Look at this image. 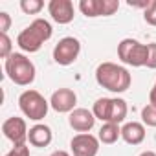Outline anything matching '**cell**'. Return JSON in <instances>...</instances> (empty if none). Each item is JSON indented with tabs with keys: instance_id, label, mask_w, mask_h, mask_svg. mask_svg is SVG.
Returning a JSON list of instances; mask_svg holds the SVG:
<instances>
[{
	"instance_id": "6da1fadb",
	"label": "cell",
	"mask_w": 156,
	"mask_h": 156,
	"mask_svg": "<svg viewBox=\"0 0 156 156\" xmlns=\"http://www.w3.org/2000/svg\"><path fill=\"white\" fill-rule=\"evenodd\" d=\"M96 81L99 87L107 88L108 92L114 94H121L127 92L130 88L132 77L129 73V70L121 64L116 62H101L96 68Z\"/></svg>"
},
{
	"instance_id": "7a4b0ae2",
	"label": "cell",
	"mask_w": 156,
	"mask_h": 156,
	"mask_svg": "<svg viewBox=\"0 0 156 156\" xmlns=\"http://www.w3.org/2000/svg\"><path fill=\"white\" fill-rule=\"evenodd\" d=\"M53 35V28L48 20L44 19H35L28 28H24L19 37H17V44L20 50L28 51V53H35L41 50V46L50 41Z\"/></svg>"
},
{
	"instance_id": "3957f363",
	"label": "cell",
	"mask_w": 156,
	"mask_h": 156,
	"mask_svg": "<svg viewBox=\"0 0 156 156\" xmlns=\"http://www.w3.org/2000/svg\"><path fill=\"white\" fill-rule=\"evenodd\" d=\"M4 68H6L8 77L19 87H28V85H31L35 81V73H37L35 64L22 53H15L13 51L6 59Z\"/></svg>"
},
{
	"instance_id": "277c9868",
	"label": "cell",
	"mask_w": 156,
	"mask_h": 156,
	"mask_svg": "<svg viewBox=\"0 0 156 156\" xmlns=\"http://www.w3.org/2000/svg\"><path fill=\"white\" fill-rule=\"evenodd\" d=\"M96 119H101L103 123H121L127 118V101L121 98H99L94 103L92 108Z\"/></svg>"
},
{
	"instance_id": "5b68a950",
	"label": "cell",
	"mask_w": 156,
	"mask_h": 156,
	"mask_svg": "<svg viewBox=\"0 0 156 156\" xmlns=\"http://www.w3.org/2000/svg\"><path fill=\"white\" fill-rule=\"evenodd\" d=\"M19 107L26 118H30L33 121H41L48 114L50 101H46L44 96L39 94L37 90H24L19 96Z\"/></svg>"
},
{
	"instance_id": "8992f818",
	"label": "cell",
	"mask_w": 156,
	"mask_h": 156,
	"mask_svg": "<svg viewBox=\"0 0 156 156\" xmlns=\"http://www.w3.org/2000/svg\"><path fill=\"white\" fill-rule=\"evenodd\" d=\"M118 57L123 64L140 68V66L147 64L149 48H147V44H141L136 39H123L118 44Z\"/></svg>"
},
{
	"instance_id": "52a82bcc",
	"label": "cell",
	"mask_w": 156,
	"mask_h": 156,
	"mask_svg": "<svg viewBox=\"0 0 156 156\" xmlns=\"http://www.w3.org/2000/svg\"><path fill=\"white\" fill-rule=\"evenodd\" d=\"M79 53H81V42L75 37H64L53 48V61L61 66H70L77 61Z\"/></svg>"
},
{
	"instance_id": "ba28073f",
	"label": "cell",
	"mask_w": 156,
	"mask_h": 156,
	"mask_svg": "<svg viewBox=\"0 0 156 156\" xmlns=\"http://www.w3.org/2000/svg\"><path fill=\"white\" fill-rule=\"evenodd\" d=\"M2 132L4 136L13 143V145H24L28 141V125L22 118H8L4 123H2Z\"/></svg>"
},
{
	"instance_id": "9c48e42d",
	"label": "cell",
	"mask_w": 156,
	"mask_h": 156,
	"mask_svg": "<svg viewBox=\"0 0 156 156\" xmlns=\"http://www.w3.org/2000/svg\"><path fill=\"white\" fill-rule=\"evenodd\" d=\"M70 149L73 156H98L99 152V138L92 136L90 132L77 134L70 141Z\"/></svg>"
},
{
	"instance_id": "30bf717a",
	"label": "cell",
	"mask_w": 156,
	"mask_h": 156,
	"mask_svg": "<svg viewBox=\"0 0 156 156\" xmlns=\"http://www.w3.org/2000/svg\"><path fill=\"white\" fill-rule=\"evenodd\" d=\"M77 96L72 88H59L50 98V107L59 114H70L75 110Z\"/></svg>"
},
{
	"instance_id": "8fae6325",
	"label": "cell",
	"mask_w": 156,
	"mask_h": 156,
	"mask_svg": "<svg viewBox=\"0 0 156 156\" xmlns=\"http://www.w3.org/2000/svg\"><path fill=\"white\" fill-rule=\"evenodd\" d=\"M68 123H70V127H72L75 132L85 134V132H88V130L94 129L96 116H94V112L88 110V108H75L73 112H70Z\"/></svg>"
},
{
	"instance_id": "7c38bea8",
	"label": "cell",
	"mask_w": 156,
	"mask_h": 156,
	"mask_svg": "<svg viewBox=\"0 0 156 156\" xmlns=\"http://www.w3.org/2000/svg\"><path fill=\"white\" fill-rule=\"evenodd\" d=\"M48 13L57 24H70L73 20L75 9L70 0H51L48 4Z\"/></svg>"
},
{
	"instance_id": "4fadbf2b",
	"label": "cell",
	"mask_w": 156,
	"mask_h": 156,
	"mask_svg": "<svg viewBox=\"0 0 156 156\" xmlns=\"http://www.w3.org/2000/svg\"><path fill=\"white\" fill-rule=\"evenodd\" d=\"M53 140V134H51V129L48 125H42V123H37L30 129L28 132V141L33 145V147H48Z\"/></svg>"
},
{
	"instance_id": "5bb4252c",
	"label": "cell",
	"mask_w": 156,
	"mask_h": 156,
	"mask_svg": "<svg viewBox=\"0 0 156 156\" xmlns=\"http://www.w3.org/2000/svg\"><path fill=\"white\" fill-rule=\"evenodd\" d=\"M121 138L129 145H140L145 140V127L138 121H129L121 127Z\"/></svg>"
},
{
	"instance_id": "9a60e30c",
	"label": "cell",
	"mask_w": 156,
	"mask_h": 156,
	"mask_svg": "<svg viewBox=\"0 0 156 156\" xmlns=\"http://www.w3.org/2000/svg\"><path fill=\"white\" fill-rule=\"evenodd\" d=\"M99 141L105 143V145H112L118 141V138H121V129L118 123H103V127L99 129V134H98Z\"/></svg>"
},
{
	"instance_id": "2e32d148",
	"label": "cell",
	"mask_w": 156,
	"mask_h": 156,
	"mask_svg": "<svg viewBox=\"0 0 156 156\" xmlns=\"http://www.w3.org/2000/svg\"><path fill=\"white\" fill-rule=\"evenodd\" d=\"M79 9L85 17H90V19L103 17V0H81Z\"/></svg>"
},
{
	"instance_id": "e0dca14e",
	"label": "cell",
	"mask_w": 156,
	"mask_h": 156,
	"mask_svg": "<svg viewBox=\"0 0 156 156\" xmlns=\"http://www.w3.org/2000/svg\"><path fill=\"white\" fill-rule=\"evenodd\" d=\"M42 8H44V4L41 0H20V9L26 15H37Z\"/></svg>"
},
{
	"instance_id": "ac0fdd59",
	"label": "cell",
	"mask_w": 156,
	"mask_h": 156,
	"mask_svg": "<svg viewBox=\"0 0 156 156\" xmlns=\"http://www.w3.org/2000/svg\"><path fill=\"white\" fill-rule=\"evenodd\" d=\"M141 119L147 127H156V107L154 105H145L141 108Z\"/></svg>"
},
{
	"instance_id": "d6986e66",
	"label": "cell",
	"mask_w": 156,
	"mask_h": 156,
	"mask_svg": "<svg viewBox=\"0 0 156 156\" xmlns=\"http://www.w3.org/2000/svg\"><path fill=\"white\" fill-rule=\"evenodd\" d=\"M11 53V39L8 37V33H0V57L8 59Z\"/></svg>"
},
{
	"instance_id": "ffe728a7",
	"label": "cell",
	"mask_w": 156,
	"mask_h": 156,
	"mask_svg": "<svg viewBox=\"0 0 156 156\" xmlns=\"http://www.w3.org/2000/svg\"><path fill=\"white\" fill-rule=\"evenodd\" d=\"M143 19H145L147 24L156 26V0H152V2L147 6V9L143 11Z\"/></svg>"
},
{
	"instance_id": "44dd1931",
	"label": "cell",
	"mask_w": 156,
	"mask_h": 156,
	"mask_svg": "<svg viewBox=\"0 0 156 156\" xmlns=\"http://www.w3.org/2000/svg\"><path fill=\"white\" fill-rule=\"evenodd\" d=\"M147 48H149V57H147V68H151V70H156V42H151V44H147Z\"/></svg>"
},
{
	"instance_id": "7402d4cb",
	"label": "cell",
	"mask_w": 156,
	"mask_h": 156,
	"mask_svg": "<svg viewBox=\"0 0 156 156\" xmlns=\"http://www.w3.org/2000/svg\"><path fill=\"white\" fill-rule=\"evenodd\" d=\"M4 156H30V147L24 143V145H15L9 152H6Z\"/></svg>"
},
{
	"instance_id": "603a6c76",
	"label": "cell",
	"mask_w": 156,
	"mask_h": 156,
	"mask_svg": "<svg viewBox=\"0 0 156 156\" xmlns=\"http://www.w3.org/2000/svg\"><path fill=\"white\" fill-rule=\"evenodd\" d=\"M11 26V17L6 11H0V33H8Z\"/></svg>"
},
{
	"instance_id": "cb8c5ba5",
	"label": "cell",
	"mask_w": 156,
	"mask_h": 156,
	"mask_svg": "<svg viewBox=\"0 0 156 156\" xmlns=\"http://www.w3.org/2000/svg\"><path fill=\"white\" fill-rule=\"evenodd\" d=\"M149 103L156 107V83H154V87H152L151 92H149Z\"/></svg>"
},
{
	"instance_id": "d4e9b609",
	"label": "cell",
	"mask_w": 156,
	"mask_h": 156,
	"mask_svg": "<svg viewBox=\"0 0 156 156\" xmlns=\"http://www.w3.org/2000/svg\"><path fill=\"white\" fill-rule=\"evenodd\" d=\"M50 156H70V154H68L66 151H53Z\"/></svg>"
},
{
	"instance_id": "484cf974",
	"label": "cell",
	"mask_w": 156,
	"mask_h": 156,
	"mask_svg": "<svg viewBox=\"0 0 156 156\" xmlns=\"http://www.w3.org/2000/svg\"><path fill=\"white\" fill-rule=\"evenodd\" d=\"M140 156H156V152H154V151H143Z\"/></svg>"
}]
</instances>
